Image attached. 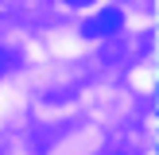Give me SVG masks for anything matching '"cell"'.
<instances>
[{"instance_id":"1","label":"cell","mask_w":159,"mask_h":155,"mask_svg":"<svg viewBox=\"0 0 159 155\" xmlns=\"http://www.w3.org/2000/svg\"><path fill=\"white\" fill-rule=\"evenodd\" d=\"M120 27H124V12H120V8H101L93 20L82 23V39H109V35H116Z\"/></svg>"},{"instance_id":"2","label":"cell","mask_w":159,"mask_h":155,"mask_svg":"<svg viewBox=\"0 0 159 155\" xmlns=\"http://www.w3.org/2000/svg\"><path fill=\"white\" fill-rule=\"evenodd\" d=\"M12 62H16V54H12V51H8V46H0V74H4V70H8V66H12Z\"/></svg>"},{"instance_id":"3","label":"cell","mask_w":159,"mask_h":155,"mask_svg":"<svg viewBox=\"0 0 159 155\" xmlns=\"http://www.w3.org/2000/svg\"><path fill=\"white\" fill-rule=\"evenodd\" d=\"M66 4H70V8H89L93 0H66Z\"/></svg>"}]
</instances>
